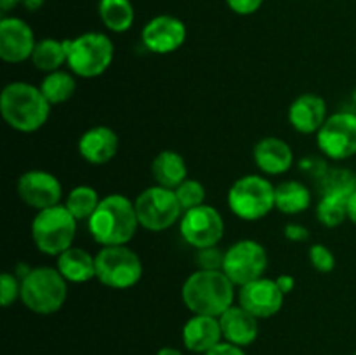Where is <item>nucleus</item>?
<instances>
[{
	"instance_id": "obj_1",
	"label": "nucleus",
	"mask_w": 356,
	"mask_h": 355,
	"mask_svg": "<svg viewBox=\"0 0 356 355\" xmlns=\"http://www.w3.org/2000/svg\"><path fill=\"white\" fill-rule=\"evenodd\" d=\"M138 226L134 202L120 194L101 198L94 214L87 219L90 237L103 247L127 246L134 239Z\"/></svg>"
},
{
	"instance_id": "obj_2",
	"label": "nucleus",
	"mask_w": 356,
	"mask_h": 355,
	"mask_svg": "<svg viewBox=\"0 0 356 355\" xmlns=\"http://www.w3.org/2000/svg\"><path fill=\"white\" fill-rule=\"evenodd\" d=\"M181 296L193 315L221 317L235 305V284L222 270H197L184 281Z\"/></svg>"
},
{
	"instance_id": "obj_3",
	"label": "nucleus",
	"mask_w": 356,
	"mask_h": 355,
	"mask_svg": "<svg viewBox=\"0 0 356 355\" xmlns=\"http://www.w3.org/2000/svg\"><path fill=\"white\" fill-rule=\"evenodd\" d=\"M52 104L40 87L26 82L7 84L0 94V111L9 127L19 132H35L49 120Z\"/></svg>"
},
{
	"instance_id": "obj_4",
	"label": "nucleus",
	"mask_w": 356,
	"mask_h": 355,
	"mask_svg": "<svg viewBox=\"0 0 356 355\" xmlns=\"http://www.w3.org/2000/svg\"><path fill=\"white\" fill-rule=\"evenodd\" d=\"M68 298V281L58 268H31L21 277V303L30 312L51 315L59 312Z\"/></svg>"
},
{
	"instance_id": "obj_5",
	"label": "nucleus",
	"mask_w": 356,
	"mask_h": 355,
	"mask_svg": "<svg viewBox=\"0 0 356 355\" xmlns=\"http://www.w3.org/2000/svg\"><path fill=\"white\" fill-rule=\"evenodd\" d=\"M79 219L66 205H52L37 212L31 223V239L37 249L47 256H59L73 246Z\"/></svg>"
},
{
	"instance_id": "obj_6",
	"label": "nucleus",
	"mask_w": 356,
	"mask_h": 355,
	"mask_svg": "<svg viewBox=\"0 0 356 355\" xmlns=\"http://www.w3.org/2000/svg\"><path fill=\"white\" fill-rule=\"evenodd\" d=\"M66 52H68V63L72 73L83 77V79H94L106 72L113 63L115 45L108 35L99 31H87L75 38H66Z\"/></svg>"
},
{
	"instance_id": "obj_7",
	"label": "nucleus",
	"mask_w": 356,
	"mask_h": 355,
	"mask_svg": "<svg viewBox=\"0 0 356 355\" xmlns=\"http://www.w3.org/2000/svg\"><path fill=\"white\" fill-rule=\"evenodd\" d=\"M228 205L236 218L257 221L275 209V187L259 174L238 178L228 191Z\"/></svg>"
},
{
	"instance_id": "obj_8",
	"label": "nucleus",
	"mask_w": 356,
	"mask_h": 355,
	"mask_svg": "<svg viewBox=\"0 0 356 355\" xmlns=\"http://www.w3.org/2000/svg\"><path fill=\"white\" fill-rule=\"evenodd\" d=\"M141 277V258L127 246L101 247L99 253L96 254V278L106 287H134Z\"/></svg>"
},
{
	"instance_id": "obj_9",
	"label": "nucleus",
	"mask_w": 356,
	"mask_h": 355,
	"mask_svg": "<svg viewBox=\"0 0 356 355\" xmlns=\"http://www.w3.org/2000/svg\"><path fill=\"white\" fill-rule=\"evenodd\" d=\"M134 205L139 226L149 232H163L170 228L183 214L176 191L160 184L143 190L134 200Z\"/></svg>"
},
{
	"instance_id": "obj_10",
	"label": "nucleus",
	"mask_w": 356,
	"mask_h": 355,
	"mask_svg": "<svg viewBox=\"0 0 356 355\" xmlns=\"http://www.w3.org/2000/svg\"><path fill=\"white\" fill-rule=\"evenodd\" d=\"M266 268L268 253L256 240H238L225 251L222 271L238 287L264 277Z\"/></svg>"
},
{
	"instance_id": "obj_11",
	"label": "nucleus",
	"mask_w": 356,
	"mask_h": 355,
	"mask_svg": "<svg viewBox=\"0 0 356 355\" xmlns=\"http://www.w3.org/2000/svg\"><path fill=\"white\" fill-rule=\"evenodd\" d=\"M316 145L332 160H346L356 155V113L337 111L327 117L316 132Z\"/></svg>"
},
{
	"instance_id": "obj_12",
	"label": "nucleus",
	"mask_w": 356,
	"mask_h": 355,
	"mask_svg": "<svg viewBox=\"0 0 356 355\" xmlns=\"http://www.w3.org/2000/svg\"><path fill=\"white\" fill-rule=\"evenodd\" d=\"M179 230L184 242L195 249H204L218 246L225 235V221L218 209L204 204L183 212Z\"/></svg>"
},
{
	"instance_id": "obj_13",
	"label": "nucleus",
	"mask_w": 356,
	"mask_h": 355,
	"mask_svg": "<svg viewBox=\"0 0 356 355\" xmlns=\"http://www.w3.org/2000/svg\"><path fill=\"white\" fill-rule=\"evenodd\" d=\"M186 24L176 16L160 14L152 17L141 31V40L149 52L170 54L186 40Z\"/></svg>"
},
{
	"instance_id": "obj_14",
	"label": "nucleus",
	"mask_w": 356,
	"mask_h": 355,
	"mask_svg": "<svg viewBox=\"0 0 356 355\" xmlns=\"http://www.w3.org/2000/svg\"><path fill=\"white\" fill-rule=\"evenodd\" d=\"M17 195L26 205L42 211V209L59 204L63 197V187L54 174L33 169L19 176Z\"/></svg>"
},
{
	"instance_id": "obj_15",
	"label": "nucleus",
	"mask_w": 356,
	"mask_h": 355,
	"mask_svg": "<svg viewBox=\"0 0 356 355\" xmlns=\"http://www.w3.org/2000/svg\"><path fill=\"white\" fill-rule=\"evenodd\" d=\"M285 294L273 278L261 277L242 285L238 291V305L257 319H270L284 306Z\"/></svg>"
},
{
	"instance_id": "obj_16",
	"label": "nucleus",
	"mask_w": 356,
	"mask_h": 355,
	"mask_svg": "<svg viewBox=\"0 0 356 355\" xmlns=\"http://www.w3.org/2000/svg\"><path fill=\"white\" fill-rule=\"evenodd\" d=\"M37 45L33 30L21 17L3 16L0 19V58L6 63H23L31 59Z\"/></svg>"
},
{
	"instance_id": "obj_17",
	"label": "nucleus",
	"mask_w": 356,
	"mask_h": 355,
	"mask_svg": "<svg viewBox=\"0 0 356 355\" xmlns=\"http://www.w3.org/2000/svg\"><path fill=\"white\" fill-rule=\"evenodd\" d=\"M252 157L261 173L268 176L285 174L294 164V152L287 141L275 136L259 139L252 150Z\"/></svg>"
},
{
	"instance_id": "obj_18",
	"label": "nucleus",
	"mask_w": 356,
	"mask_h": 355,
	"mask_svg": "<svg viewBox=\"0 0 356 355\" xmlns=\"http://www.w3.org/2000/svg\"><path fill=\"white\" fill-rule=\"evenodd\" d=\"M327 120L325 100L306 93L296 97L289 106V124L301 134H316Z\"/></svg>"
},
{
	"instance_id": "obj_19",
	"label": "nucleus",
	"mask_w": 356,
	"mask_h": 355,
	"mask_svg": "<svg viewBox=\"0 0 356 355\" xmlns=\"http://www.w3.org/2000/svg\"><path fill=\"white\" fill-rule=\"evenodd\" d=\"M257 317L247 312L243 306L233 305L219 317L221 324L222 340L236 347H249L257 340L259 334V322Z\"/></svg>"
},
{
	"instance_id": "obj_20",
	"label": "nucleus",
	"mask_w": 356,
	"mask_h": 355,
	"mask_svg": "<svg viewBox=\"0 0 356 355\" xmlns=\"http://www.w3.org/2000/svg\"><path fill=\"white\" fill-rule=\"evenodd\" d=\"M118 152L117 132L106 125H96L83 132L79 139V153L94 166L108 164Z\"/></svg>"
},
{
	"instance_id": "obj_21",
	"label": "nucleus",
	"mask_w": 356,
	"mask_h": 355,
	"mask_svg": "<svg viewBox=\"0 0 356 355\" xmlns=\"http://www.w3.org/2000/svg\"><path fill=\"white\" fill-rule=\"evenodd\" d=\"M222 341L219 317L193 315L183 327V343L190 352L207 354Z\"/></svg>"
},
{
	"instance_id": "obj_22",
	"label": "nucleus",
	"mask_w": 356,
	"mask_h": 355,
	"mask_svg": "<svg viewBox=\"0 0 356 355\" xmlns=\"http://www.w3.org/2000/svg\"><path fill=\"white\" fill-rule=\"evenodd\" d=\"M56 268L68 282L82 284L96 278V256H90L87 251L72 246L59 254Z\"/></svg>"
},
{
	"instance_id": "obj_23",
	"label": "nucleus",
	"mask_w": 356,
	"mask_h": 355,
	"mask_svg": "<svg viewBox=\"0 0 356 355\" xmlns=\"http://www.w3.org/2000/svg\"><path fill=\"white\" fill-rule=\"evenodd\" d=\"M152 174L156 184L176 190L183 181L188 180L186 160L174 150H162L152 162Z\"/></svg>"
},
{
	"instance_id": "obj_24",
	"label": "nucleus",
	"mask_w": 356,
	"mask_h": 355,
	"mask_svg": "<svg viewBox=\"0 0 356 355\" xmlns=\"http://www.w3.org/2000/svg\"><path fill=\"white\" fill-rule=\"evenodd\" d=\"M312 204V194L301 181H284L275 187V209L284 214H299Z\"/></svg>"
},
{
	"instance_id": "obj_25",
	"label": "nucleus",
	"mask_w": 356,
	"mask_h": 355,
	"mask_svg": "<svg viewBox=\"0 0 356 355\" xmlns=\"http://www.w3.org/2000/svg\"><path fill=\"white\" fill-rule=\"evenodd\" d=\"M97 14L104 26L113 33H124L134 24V7L131 0H99Z\"/></svg>"
},
{
	"instance_id": "obj_26",
	"label": "nucleus",
	"mask_w": 356,
	"mask_h": 355,
	"mask_svg": "<svg viewBox=\"0 0 356 355\" xmlns=\"http://www.w3.org/2000/svg\"><path fill=\"white\" fill-rule=\"evenodd\" d=\"M31 63L40 72H58L65 63H68L65 40H56V38H42V40H38L33 49V54H31Z\"/></svg>"
},
{
	"instance_id": "obj_27",
	"label": "nucleus",
	"mask_w": 356,
	"mask_h": 355,
	"mask_svg": "<svg viewBox=\"0 0 356 355\" xmlns=\"http://www.w3.org/2000/svg\"><path fill=\"white\" fill-rule=\"evenodd\" d=\"M40 90L51 104L66 103L76 90L75 77L63 70L47 73L42 80Z\"/></svg>"
},
{
	"instance_id": "obj_28",
	"label": "nucleus",
	"mask_w": 356,
	"mask_h": 355,
	"mask_svg": "<svg viewBox=\"0 0 356 355\" xmlns=\"http://www.w3.org/2000/svg\"><path fill=\"white\" fill-rule=\"evenodd\" d=\"M323 195L350 198L356 191V174L346 167H329L320 180Z\"/></svg>"
},
{
	"instance_id": "obj_29",
	"label": "nucleus",
	"mask_w": 356,
	"mask_h": 355,
	"mask_svg": "<svg viewBox=\"0 0 356 355\" xmlns=\"http://www.w3.org/2000/svg\"><path fill=\"white\" fill-rule=\"evenodd\" d=\"M99 202L101 198L97 195L96 188L89 187V184H80V187H75L70 191L65 205L79 221H82V219H89L94 214Z\"/></svg>"
},
{
	"instance_id": "obj_30",
	"label": "nucleus",
	"mask_w": 356,
	"mask_h": 355,
	"mask_svg": "<svg viewBox=\"0 0 356 355\" xmlns=\"http://www.w3.org/2000/svg\"><path fill=\"white\" fill-rule=\"evenodd\" d=\"M316 218L327 228H336L348 219V198L322 195L316 205Z\"/></svg>"
},
{
	"instance_id": "obj_31",
	"label": "nucleus",
	"mask_w": 356,
	"mask_h": 355,
	"mask_svg": "<svg viewBox=\"0 0 356 355\" xmlns=\"http://www.w3.org/2000/svg\"><path fill=\"white\" fill-rule=\"evenodd\" d=\"M174 191H176L177 200H179L181 207H183V212L205 204V188L200 181L188 178Z\"/></svg>"
},
{
	"instance_id": "obj_32",
	"label": "nucleus",
	"mask_w": 356,
	"mask_h": 355,
	"mask_svg": "<svg viewBox=\"0 0 356 355\" xmlns=\"http://www.w3.org/2000/svg\"><path fill=\"white\" fill-rule=\"evenodd\" d=\"M309 261H312L313 268L320 274H330L336 267V256L323 244H315V246L309 247Z\"/></svg>"
},
{
	"instance_id": "obj_33",
	"label": "nucleus",
	"mask_w": 356,
	"mask_h": 355,
	"mask_svg": "<svg viewBox=\"0 0 356 355\" xmlns=\"http://www.w3.org/2000/svg\"><path fill=\"white\" fill-rule=\"evenodd\" d=\"M21 296V281H17L16 274L3 271L0 275V305L10 306Z\"/></svg>"
},
{
	"instance_id": "obj_34",
	"label": "nucleus",
	"mask_w": 356,
	"mask_h": 355,
	"mask_svg": "<svg viewBox=\"0 0 356 355\" xmlns=\"http://www.w3.org/2000/svg\"><path fill=\"white\" fill-rule=\"evenodd\" d=\"M197 263L198 270H222V261H225V253L214 247H204L197 249Z\"/></svg>"
},
{
	"instance_id": "obj_35",
	"label": "nucleus",
	"mask_w": 356,
	"mask_h": 355,
	"mask_svg": "<svg viewBox=\"0 0 356 355\" xmlns=\"http://www.w3.org/2000/svg\"><path fill=\"white\" fill-rule=\"evenodd\" d=\"M302 173H306L308 176L315 178V180H322L323 174L329 171V166L323 159H318V157H308V159H302L301 164H299Z\"/></svg>"
},
{
	"instance_id": "obj_36",
	"label": "nucleus",
	"mask_w": 356,
	"mask_h": 355,
	"mask_svg": "<svg viewBox=\"0 0 356 355\" xmlns=\"http://www.w3.org/2000/svg\"><path fill=\"white\" fill-rule=\"evenodd\" d=\"M229 9L235 14L240 16H250V14L257 13L261 9V6L264 3V0H226Z\"/></svg>"
},
{
	"instance_id": "obj_37",
	"label": "nucleus",
	"mask_w": 356,
	"mask_h": 355,
	"mask_svg": "<svg viewBox=\"0 0 356 355\" xmlns=\"http://www.w3.org/2000/svg\"><path fill=\"white\" fill-rule=\"evenodd\" d=\"M285 239L291 242H305L309 239V230L306 226L298 225V223H289L284 230Z\"/></svg>"
},
{
	"instance_id": "obj_38",
	"label": "nucleus",
	"mask_w": 356,
	"mask_h": 355,
	"mask_svg": "<svg viewBox=\"0 0 356 355\" xmlns=\"http://www.w3.org/2000/svg\"><path fill=\"white\" fill-rule=\"evenodd\" d=\"M204 355H245V352L242 350V347H236V345L228 343V341H221Z\"/></svg>"
},
{
	"instance_id": "obj_39",
	"label": "nucleus",
	"mask_w": 356,
	"mask_h": 355,
	"mask_svg": "<svg viewBox=\"0 0 356 355\" xmlns=\"http://www.w3.org/2000/svg\"><path fill=\"white\" fill-rule=\"evenodd\" d=\"M275 281H277L278 287L282 289V292H284L285 296H287L289 292L294 291L296 281H294V277H292V275H280V277L275 278Z\"/></svg>"
},
{
	"instance_id": "obj_40",
	"label": "nucleus",
	"mask_w": 356,
	"mask_h": 355,
	"mask_svg": "<svg viewBox=\"0 0 356 355\" xmlns=\"http://www.w3.org/2000/svg\"><path fill=\"white\" fill-rule=\"evenodd\" d=\"M348 219L356 225V191L348 198Z\"/></svg>"
},
{
	"instance_id": "obj_41",
	"label": "nucleus",
	"mask_w": 356,
	"mask_h": 355,
	"mask_svg": "<svg viewBox=\"0 0 356 355\" xmlns=\"http://www.w3.org/2000/svg\"><path fill=\"white\" fill-rule=\"evenodd\" d=\"M23 0H0V9H2V13H9L10 9H14Z\"/></svg>"
},
{
	"instance_id": "obj_42",
	"label": "nucleus",
	"mask_w": 356,
	"mask_h": 355,
	"mask_svg": "<svg viewBox=\"0 0 356 355\" xmlns=\"http://www.w3.org/2000/svg\"><path fill=\"white\" fill-rule=\"evenodd\" d=\"M156 355H183V354H181V352L177 350V348L163 347V348H160L159 352H156Z\"/></svg>"
},
{
	"instance_id": "obj_43",
	"label": "nucleus",
	"mask_w": 356,
	"mask_h": 355,
	"mask_svg": "<svg viewBox=\"0 0 356 355\" xmlns=\"http://www.w3.org/2000/svg\"><path fill=\"white\" fill-rule=\"evenodd\" d=\"M355 355H356V352H355Z\"/></svg>"
}]
</instances>
